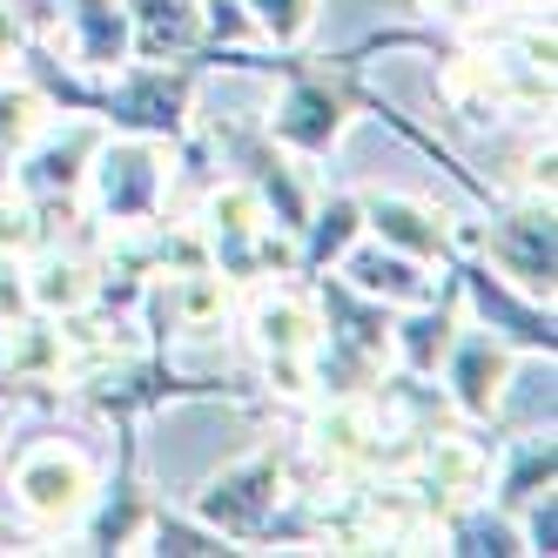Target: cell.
I'll use <instances>...</instances> for the list:
<instances>
[{"instance_id": "obj_1", "label": "cell", "mask_w": 558, "mask_h": 558, "mask_svg": "<svg viewBox=\"0 0 558 558\" xmlns=\"http://www.w3.org/2000/svg\"><path fill=\"white\" fill-rule=\"evenodd\" d=\"M263 485H269V471L235 477V485H222V492L209 498V511H216V518H256V511H263Z\"/></svg>"}, {"instance_id": "obj_2", "label": "cell", "mask_w": 558, "mask_h": 558, "mask_svg": "<svg viewBox=\"0 0 558 558\" xmlns=\"http://www.w3.org/2000/svg\"><path fill=\"white\" fill-rule=\"evenodd\" d=\"M356 276H364L371 290H384V283H390V290H417L411 269H404V263H384V256H364V263H356Z\"/></svg>"}, {"instance_id": "obj_3", "label": "cell", "mask_w": 558, "mask_h": 558, "mask_svg": "<svg viewBox=\"0 0 558 558\" xmlns=\"http://www.w3.org/2000/svg\"><path fill=\"white\" fill-rule=\"evenodd\" d=\"M377 222H384L390 235H404V243H437L430 229H417V216H411V209H377Z\"/></svg>"}]
</instances>
